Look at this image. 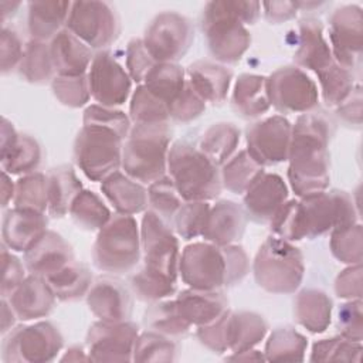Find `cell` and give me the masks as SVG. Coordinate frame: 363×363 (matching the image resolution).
<instances>
[{"instance_id": "cell-17", "label": "cell", "mask_w": 363, "mask_h": 363, "mask_svg": "<svg viewBox=\"0 0 363 363\" xmlns=\"http://www.w3.org/2000/svg\"><path fill=\"white\" fill-rule=\"evenodd\" d=\"M138 339V326L130 322L101 320L88 332L86 345L91 360H130Z\"/></svg>"}, {"instance_id": "cell-54", "label": "cell", "mask_w": 363, "mask_h": 363, "mask_svg": "<svg viewBox=\"0 0 363 363\" xmlns=\"http://www.w3.org/2000/svg\"><path fill=\"white\" fill-rule=\"evenodd\" d=\"M128 69L130 77L140 82L145 79L146 74L156 64L150 54L147 52L142 40L135 38L128 44Z\"/></svg>"}, {"instance_id": "cell-52", "label": "cell", "mask_w": 363, "mask_h": 363, "mask_svg": "<svg viewBox=\"0 0 363 363\" xmlns=\"http://www.w3.org/2000/svg\"><path fill=\"white\" fill-rule=\"evenodd\" d=\"M84 125H101L118 132L122 138L128 136L130 132V125L128 116L112 108L102 105H91L84 113Z\"/></svg>"}, {"instance_id": "cell-55", "label": "cell", "mask_w": 363, "mask_h": 363, "mask_svg": "<svg viewBox=\"0 0 363 363\" xmlns=\"http://www.w3.org/2000/svg\"><path fill=\"white\" fill-rule=\"evenodd\" d=\"M1 259H3L1 298L7 299L16 291V288L26 279L24 278V267L16 255H13L10 251H7L6 247H3Z\"/></svg>"}, {"instance_id": "cell-38", "label": "cell", "mask_w": 363, "mask_h": 363, "mask_svg": "<svg viewBox=\"0 0 363 363\" xmlns=\"http://www.w3.org/2000/svg\"><path fill=\"white\" fill-rule=\"evenodd\" d=\"M240 142V130L231 123L213 125L204 135L200 150L217 166L228 160Z\"/></svg>"}, {"instance_id": "cell-13", "label": "cell", "mask_w": 363, "mask_h": 363, "mask_svg": "<svg viewBox=\"0 0 363 363\" xmlns=\"http://www.w3.org/2000/svg\"><path fill=\"white\" fill-rule=\"evenodd\" d=\"M142 248L145 269L176 282L179 271V244L170 224L156 213L147 211L142 223Z\"/></svg>"}, {"instance_id": "cell-50", "label": "cell", "mask_w": 363, "mask_h": 363, "mask_svg": "<svg viewBox=\"0 0 363 363\" xmlns=\"http://www.w3.org/2000/svg\"><path fill=\"white\" fill-rule=\"evenodd\" d=\"M52 89L55 96L64 105H68L72 108L82 106L91 95L88 78L85 75H78V77L58 75L52 81Z\"/></svg>"}, {"instance_id": "cell-25", "label": "cell", "mask_w": 363, "mask_h": 363, "mask_svg": "<svg viewBox=\"0 0 363 363\" xmlns=\"http://www.w3.org/2000/svg\"><path fill=\"white\" fill-rule=\"evenodd\" d=\"M55 298L48 282L43 277L31 274L9 296V302L20 319L30 320L48 315Z\"/></svg>"}, {"instance_id": "cell-26", "label": "cell", "mask_w": 363, "mask_h": 363, "mask_svg": "<svg viewBox=\"0 0 363 363\" xmlns=\"http://www.w3.org/2000/svg\"><path fill=\"white\" fill-rule=\"evenodd\" d=\"M54 69L64 77L84 75L94 60L92 48L68 28L61 30L50 45Z\"/></svg>"}, {"instance_id": "cell-33", "label": "cell", "mask_w": 363, "mask_h": 363, "mask_svg": "<svg viewBox=\"0 0 363 363\" xmlns=\"http://www.w3.org/2000/svg\"><path fill=\"white\" fill-rule=\"evenodd\" d=\"M145 88L160 99L167 109L183 92L187 81L183 69L172 62H156L145 77Z\"/></svg>"}, {"instance_id": "cell-49", "label": "cell", "mask_w": 363, "mask_h": 363, "mask_svg": "<svg viewBox=\"0 0 363 363\" xmlns=\"http://www.w3.org/2000/svg\"><path fill=\"white\" fill-rule=\"evenodd\" d=\"M132 288L143 301H159L174 292L176 282L147 269H142L132 277Z\"/></svg>"}, {"instance_id": "cell-48", "label": "cell", "mask_w": 363, "mask_h": 363, "mask_svg": "<svg viewBox=\"0 0 363 363\" xmlns=\"http://www.w3.org/2000/svg\"><path fill=\"white\" fill-rule=\"evenodd\" d=\"M176 343L170 339L163 337L157 332H146L138 336L133 359L135 360H174L176 359Z\"/></svg>"}, {"instance_id": "cell-34", "label": "cell", "mask_w": 363, "mask_h": 363, "mask_svg": "<svg viewBox=\"0 0 363 363\" xmlns=\"http://www.w3.org/2000/svg\"><path fill=\"white\" fill-rule=\"evenodd\" d=\"M233 105L245 116H258L269 108L267 78L244 74L237 79Z\"/></svg>"}, {"instance_id": "cell-3", "label": "cell", "mask_w": 363, "mask_h": 363, "mask_svg": "<svg viewBox=\"0 0 363 363\" xmlns=\"http://www.w3.org/2000/svg\"><path fill=\"white\" fill-rule=\"evenodd\" d=\"M179 269L183 281L193 289L217 291L240 282L247 274L248 262L240 247L196 242L184 248Z\"/></svg>"}, {"instance_id": "cell-14", "label": "cell", "mask_w": 363, "mask_h": 363, "mask_svg": "<svg viewBox=\"0 0 363 363\" xmlns=\"http://www.w3.org/2000/svg\"><path fill=\"white\" fill-rule=\"evenodd\" d=\"M62 346V336L50 322L16 328L3 342L4 362H47Z\"/></svg>"}, {"instance_id": "cell-43", "label": "cell", "mask_w": 363, "mask_h": 363, "mask_svg": "<svg viewBox=\"0 0 363 363\" xmlns=\"http://www.w3.org/2000/svg\"><path fill=\"white\" fill-rule=\"evenodd\" d=\"M13 203L14 207L18 208H30L44 213L48 207L47 176L34 173L20 179L16 184Z\"/></svg>"}, {"instance_id": "cell-6", "label": "cell", "mask_w": 363, "mask_h": 363, "mask_svg": "<svg viewBox=\"0 0 363 363\" xmlns=\"http://www.w3.org/2000/svg\"><path fill=\"white\" fill-rule=\"evenodd\" d=\"M172 130L167 122L135 123L122 147V167L136 182L153 183L164 176Z\"/></svg>"}, {"instance_id": "cell-22", "label": "cell", "mask_w": 363, "mask_h": 363, "mask_svg": "<svg viewBox=\"0 0 363 363\" xmlns=\"http://www.w3.org/2000/svg\"><path fill=\"white\" fill-rule=\"evenodd\" d=\"M41 162V149L35 139L18 135L13 125L3 118L1 125V166L10 174L30 173Z\"/></svg>"}, {"instance_id": "cell-37", "label": "cell", "mask_w": 363, "mask_h": 363, "mask_svg": "<svg viewBox=\"0 0 363 363\" xmlns=\"http://www.w3.org/2000/svg\"><path fill=\"white\" fill-rule=\"evenodd\" d=\"M228 332L230 349H233L235 353H240L251 349L264 337L267 332V323L261 316L255 313H230Z\"/></svg>"}, {"instance_id": "cell-2", "label": "cell", "mask_w": 363, "mask_h": 363, "mask_svg": "<svg viewBox=\"0 0 363 363\" xmlns=\"http://www.w3.org/2000/svg\"><path fill=\"white\" fill-rule=\"evenodd\" d=\"M328 122L316 113L299 116L292 128L288 176L298 196L318 193L328 186Z\"/></svg>"}, {"instance_id": "cell-23", "label": "cell", "mask_w": 363, "mask_h": 363, "mask_svg": "<svg viewBox=\"0 0 363 363\" xmlns=\"http://www.w3.org/2000/svg\"><path fill=\"white\" fill-rule=\"evenodd\" d=\"M91 311L105 322H125L132 313V298L122 282L99 278L88 294Z\"/></svg>"}, {"instance_id": "cell-5", "label": "cell", "mask_w": 363, "mask_h": 363, "mask_svg": "<svg viewBox=\"0 0 363 363\" xmlns=\"http://www.w3.org/2000/svg\"><path fill=\"white\" fill-rule=\"evenodd\" d=\"M301 45L295 54V61L316 72L319 77L323 99L328 105L340 104L353 89L350 71L342 67L322 34V24L318 20H302L299 24Z\"/></svg>"}, {"instance_id": "cell-4", "label": "cell", "mask_w": 363, "mask_h": 363, "mask_svg": "<svg viewBox=\"0 0 363 363\" xmlns=\"http://www.w3.org/2000/svg\"><path fill=\"white\" fill-rule=\"evenodd\" d=\"M259 3L211 1L203 13V31L211 54L224 62H235L247 50L251 37L242 23L252 24Z\"/></svg>"}, {"instance_id": "cell-44", "label": "cell", "mask_w": 363, "mask_h": 363, "mask_svg": "<svg viewBox=\"0 0 363 363\" xmlns=\"http://www.w3.org/2000/svg\"><path fill=\"white\" fill-rule=\"evenodd\" d=\"M149 204L152 206V211L156 213L162 220L167 224H172L174 214L183 204V199L179 194L176 186L170 180V177H162L153 182L147 190Z\"/></svg>"}, {"instance_id": "cell-60", "label": "cell", "mask_w": 363, "mask_h": 363, "mask_svg": "<svg viewBox=\"0 0 363 363\" xmlns=\"http://www.w3.org/2000/svg\"><path fill=\"white\" fill-rule=\"evenodd\" d=\"M9 186V176L6 172H3V186H1V190H3V207H6L9 204V201H11L14 199V190L16 187L11 186L10 189H7Z\"/></svg>"}, {"instance_id": "cell-19", "label": "cell", "mask_w": 363, "mask_h": 363, "mask_svg": "<svg viewBox=\"0 0 363 363\" xmlns=\"http://www.w3.org/2000/svg\"><path fill=\"white\" fill-rule=\"evenodd\" d=\"M330 41L335 60L350 69L360 61L362 18L359 7L347 6L336 10L330 20Z\"/></svg>"}, {"instance_id": "cell-36", "label": "cell", "mask_w": 363, "mask_h": 363, "mask_svg": "<svg viewBox=\"0 0 363 363\" xmlns=\"http://www.w3.org/2000/svg\"><path fill=\"white\" fill-rule=\"evenodd\" d=\"M296 318L311 332H323L330 322V299L320 291L308 289L299 294L295 303Z\"/></svg>"}, {"instance_id": "cell-16", "label": "cell", "mask_w": 363, "mask_h": 363, "mask_svg": "<svg viewBox=\"0 0 363 363\" xmlns=\"http://www.w3.org/2000/svg\"><path fill=\"white\" fill-rule=\"evenodd\" d=\"M292 126L279 116H271L254 123L247 130L248 155L258 164H275L288 159Z\"/></svg>"}, {"instance_id": "cell-27", "label": "cell", "mask_w": 363, "mask_h": 363, "mask_svg": "<svg viewBox=\"0 0 363 363\" xmlns=\"http://www.w3.org/2000/svg\"><path fill=\"white\" fill-rule=\"evenodd\" d=\"M182 316L199 328L213 325L227 312V299L217 291L189 289L183 291L177 299Z\"/></svg>"}, {"instance_id": "cell-57", "label": "cell", "mask_w": 363, "mask_h": 363, "mask_svg": "<svg viewBox=\"0 0 363 363\" xmlns=\"http://www.w3.org/2000/svg\"><path fill=\"white\" fill-rule=\"evenodd\" d=\"M360 301L342 305L339 311V328L347 340L360 342L362 339V308Z\"/></svg>"}, {"instance_id": "cell-18", "label": "cell", "mask_w": 363, "mask_h": 363, "mask_svg": "<svg viewBox=\"0 0 363 363\" xmlns=\"http://www.w3.org/2000/svg\"><path fill=\"white\" fill-rule=\"evenodd\" d=\"M92 98L102 106L122 105L130 91V78L106 51L94 55L88 74Z\"/></svg>"}, {"instance_id": "cell-51", "label": "cell", "mask_w": 363, "mask_h": 363, "mask_svg": "<svg viewBox=\"0 0 363 363\" xmlns=\"http://www.w3.org/2000/svg\"><path fill=\"white\" fill-rule=\"evenodd\" d=\"M360 225H342L333 228L332 252L343 262L360 264V233L353 235Z\"/></svg>"}, {"instance_id": "cell-41", "label": "cell", "mask_w": 363, "mask_h": 363, "mask_svg": "<svg viewBox=\"0 0 363 363\" xmlns=\"http://www.w3.org/2000/svg\"><path fill=\"white\" fill-rule=\"evenodd\" d=\"M145 323L153 332L169 336H183L189 332L190 323L182 316L177 302L167 301L153 305L145 316Z\"/></svg>"}, {"instance_id": "cell-58", "label": "cell", "mask_w": 363, "mask_h": 363, "mask_svg": "<svg viewBox=\"0 0 363 363\" xmlns=\"http://www.w3.org/2000/svg\"><path fill=\"white\" fill-rule=\"evenodd\" d=\"M360 274V265L356 268H349L343 271L342 275L337 277L336 281V294L339 298H360V277L354 278Z\"/></svg>"}, {"instance_id": "cell-1", "label": "cell", "mask_w": 363, "mask_h": 363, "mask_svg": "<svg viewBox=\"0 0 363 363\" xmlns=\"http://www.w3.org/2000/svg\"><path fill=\"white\" fill-rule=\"evenodd\" d=\"M353 203L345 191H318L301 201L285 203L271 220L272 231L282 240L313 238L330 228L353 224Z\"/></svg>"}, {"instance_id": "cell-28", "label": "cell", "mask_w": 363, "mask_h": 363, "mask_svg": "<svg viewBox=\"0 0 363 363\" xmlns=\"http://www.w3.org/2000/svg\"><path fill=\"white\" fill-rule=\"evenodd\" d=\"M245 228V216L233 201H220L208 211L203 237L220 247L238 241Z\"/></svg>"}, {"instance_id": "cell-21", "label": "cell", "mask_w": 363, "mask_h": 363, "mask_svg": "<svg viewBox=\"0 0 363 363\" xmlns=\"http://www.w3.org/2000/svg\"><path fill=\"white\" fill-rule=\"evenodd\" d=\"M74 261L71 247L61 235L45 231L26 252L24 264L33 275L48 278Z\"/></svg>"}, {"instance_id": "cell-42", "label": "cell", "mask_w": 363, "mask_h": 363, "mask_svg": "<svg viewBox=\"0 0 363 363\" xmlns=\"http://www.w3.org/2000/svg\"><path fill=\"white\" fill-rule=\"evenodd\" d=\"M262 166L258 164L247 150L240 152L237 156H234L230 162H227L223 167V183L224 186L234 191V193H242L248 189V186L252 183V180L261 173Z\"/></svg>"}, {"instance_id": "cell-29", "label": "cell", "mask_w": 363, "mask_h": 363, "mask_svg": "<svg viewBox=\"0 0 363 363\" xmlns=\"http://www.w3.org/2000/svg\"><path fill=\"white\" fill-rule=\"evenodd\" d=\"M101 189L118 214L132 216L142 211L149 203L147 190L118 170L102 180Z\"/></svg>"}, {"instance_id": "cell-12", "label": "cell", "mask_w": 363, "mask_h": 363, "mask_svg": "<svg viewBox=\"0 0 363 363\" xmlns=\"http://www.w3.org/2000/svg\"><path fill=\"white\" fill-rule=\"evenodd\" d=\"M194 40L191 23L176 13H162L146 28L142 40L155 62H172L183 58Z\"/></svg>"}, {"instance_id": "cell-11", "label": "cell", "mask_w": 363, "mask_h": 363, "mask_svg": "<svg viewBox=\"0 0 363 363\" xmlns=\"http://www.w3.org/2000/svg\"><path fill=\"white\" fill-rule=\"evenodd\" d=\"M67 28L91 48H105L121 33V23L109 3L78 1L71 4Z\"/></svg>"}, {"instance_id": "cell-53", "label": "cell", "mask_w": 363, "mask_h": 363, "mask_svg": "<svg viewBox=\"0 0 363 363\" xmlns=\"http://www.w3.org/2000/svg\"><path fill=\"white\" fill-rule=\"evenodd\" d=\"M203 109H204V101L190 88L187 82L183 92L170 105L169 116L177 121H190L199 116Z\"/></svg>"}, {"instance_id": "cell-8", "label": "cell", "mask_w": 363, "mask_h": 363, "mask_svg": "<svg viewBox=\"0 0 363 363\" xmlns=\"http://www.w3.org/2000/svg\"><path fill=\"white\" fill-rule=\"evenodd\" d=\"M140 257L138 224L132 216L116 214L99 230L92 258L96 268L123 274L130 271Z\"/></svg>"}, {"instance_id": "cell-15", "label": "cell", "mask_w": 363, "mask_h": 363, "mask_svg": "<svg viewBox=\"0 0 363 363\" xmlns=\"http://www.w3.org/2000/svg\"><path fill=\"white\" fill-rule=\"evenodd\" d=\"M269 104L282 113L308 112L316 106L318 88L299 68L285 67L267 79Z\"/></svg>"}, {"instance_id": "cell-32", "label": "cell", "mask_w": 363, "mask_h": 363, "mask_svg": "<svg viewBox=\"0 0 363 363\" xmlns=\"http://www.w3.org/2000/svg\"><path fill=\"white\" fill-rule=\"evenodd\" d=\"M81 193V183L69 166H60L47 176L48 208L54 217H62Z\"/></svg>"}, {"instance_id": "cell-9", "label": "cell", "mask_w": 363, "mask_h": 363, "mask_svg": "<svg viewBox=\"0 0 363 363\" xmlns=\"http://www.w3.org/2000/svg\"><path fill=\"white\" fill-rule=\"evenodd\" d=\"M254 275L258 285L269 292H292L302 281V254L285 240L269 237L257 254Z\"/></svg>"}, {"instance_id": "cell-47", "label": "cell", "mask_w": 363, "mask_h": 363, "mask_svg": "<svg viewBox=\"0 0 363 363\" xmlns=\"http://www.w3.org/2000/svg\"><path fill=\"white\" fill-rule=\"evenodd\" d=\"M210 206L206 201H187L174 214V227L177 233L184 238L190 240L203 234Z\"/></svg>"}, {"instance_id": "cell-56", "label": "cell", "mask_w": 363, "mask_h": 363, "mask_svg": "<svg viewBox=\"0 0 363 363\" xmlns=\"http://www.w3.org/2000/svg\"><path fill=\"white\" fill-rule=\"evenodd\" d=\"M24 48L16 31L3 26L1 30V72L7 74L20 65Z\"/></svg>"}, {"instance_id": "cell-40", "label": "cell", "mask_w": 363, "mask_h": 363, "mask_svg": "<svg viewBox=\"0 0 363 363\" xmlns=\"http://www.w3.org/2000/svg\"><path fill=\"white\" fill-rule=\"evenodd\" d=\"M69 213L74 221L86 230H101L111 220V213L104 201L88 190L75 197Z\"/></svg>"}, {"instance_id": "cell-45", "label": "cell", "mask_w": 363, "mask_h": 363, "mask_svg": "<svg viewBox=\"0 0 363 363\" xmlns=\"http://www.w3.org/2000/svg\"><path fill=\"white\" fill-rule=\"evenodd\" d=\"M306 340L289 328L277 329L267 343V359L269 360H302Z\"/></svg>"}, {"instance_id": "cell-10", "label": "cell", "mask_w": 363, "mask_h": 363, "mask_svg": "<svg viewBox=\"0 0 363 363\" xmlns=\"http://www.w3.org/2000/svg\"><path fill=\"white\" fill-rule=\"evenodd\" d=\"M122 139L113 129L101 125H84L74 147L78 167L91 180L106 179L122 164Z\"/></svg>"}, {"instance_id": "cell-39", "label": "cell", "mask_w": 363, "mask_h": 363, "mask_svg": "<svg viewBox=\"0 0 363 363\" xmlns=\"http://www.w3.org/2000/svg\"><path fill=\"white\" fill-rule=\"evenodd\" d=\"M21 77L33 84L48 82L52 77L54 65L50 47L41 41H31L24 48L21 62L18 65Z\"/></svg>"}, {"instance_id": "cell-20", "label": "cell", "mask_w": 363, "mask_h": 363, "mask_svg": "<svg viewBox=\"0 0 363 363\" xmlns=\"http://www.w3.org/2000/svg\"><path fill=\"white\" fill-rule=\"evenodd\" d=\"M288 190L278 174L261 172L245 190L244 203L248 214L259 223L271 221L285 204Z\"/></svg>"}, {"instance_id": "cell-35", "label": "cell", "mask_w": 363, "mask_h": 363, "mask_svg": "<svg viewBox=\"0 0 363 363\" xmlns=\"http://www.w3.org/2000/svg\"><path fill=\"white\" fill-rule=\"evenodd\" d=\"M44 279L48 282L58 299L77 301L89 289L92 275L84 264L72 261L57 274Z\"/></svg>"}, {"instance_id": "cell-59", "label": "cell", "mask_w": 363, "mask_h": 363, "mask_svg": "<svg viewBox=\"0 0 363 363\" xmlns=\"http://www.w3.org/2000/svg\"><path fill=\"white\" fill-rule=\"evenodd\" d=\"M1 305H3V319H1V332L6 333L13 325H14V320H16V312L14 309L11 308L10 302L7 299L3 298L1 301Z\"/></svg>"}, {"instance_id": "cell-24", "label": "cell", "mask_w": 363, "mask_h": 363, "mask_svg": "<svg viewBox=\"0 0 363 363\" xmlns=\"http://www.w3.org/2000/svg\"><path fill=\"white\" fill-rule=\"evenodd\" d=\"M47 231V217L41 211L14 207L3 218V242L10 250L27 251Z\"/></svg>"}, {"instance_id": "cell-7", "label": "cell", "mask_w": 363, "mask_h": 363, "mask_svg": "<svg viewBox=\"0 0 363 363\" xmlns=\"http://www.w3.org/2000/svg\"><path fill=\"white\" fill-rule=\"evenodd\" d=\"M170 180L186 201H207L221 191L217 164L187 142H176L167 153Z\"/></svg>"}, {"instance_id": "cell-31", "label": "cell", "mask_w": 363, "mask_h": 363, "mask_svg": "<svg viewBox=\"0 0 363 363\" xmlns=\"http://www.w3.org/2000/svg\"><path fill=\"white\" fill-rule=\"evenodd\" d=\"M71 3L67 1H31L28 3V30L35 41L54 38L60 27L67 24Z\"/></svg>"}, {"instance_id": "cell-46", "label": "cell", "mask_w": 363, "mask_h": 363, "mask_svg": "<svg viewBox=\"0 0 363 363\" xmlns=\"http://www.w3.org/2000/svg\"><path fill=\"white\" fill-rule=\"evenodd\" d=\"M169 118L167 106L143 85H139L132 98L130 119L135 123H163Z\"/></svg>"}, {"instance_id": "cell-30", "label": "cell", "mask_w": 363, "mask_h": 363, "mask_svg": "<svg viewBox=\"0 0 363 363\" xmlns=\"http://www.w3.org/2000/svg\"><path fill=\"white\" fill-rule=\"evenodd\" d=\"M187 82L190 88L206 102H221L228 91L231 71L211 62L199 61L189 67Z\"/></svg>"}]
</instances>
